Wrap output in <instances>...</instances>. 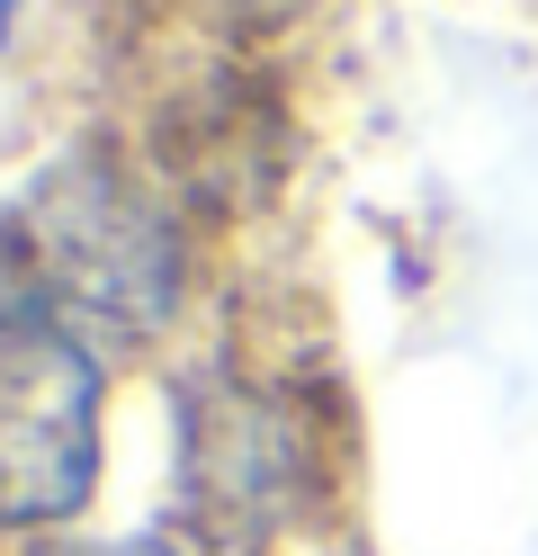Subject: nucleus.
Masks as SVG:
<instances>
[{
  "instance_id": "1",
  "label": "nucleus",
  "mask_w": 538,
  "mask_h": 556,
  "mask_svg": "<svg viewBox=\"0 0 538 556\" xmlns=\"http://www.w3.org/2000/svg\"><path fill=\"white\" fill-rule=\"evenodd\" d=\"M10 252L36 288L27 305H46L54 324H99V332L135 341L179 296V252H171L162 216L126 180H108L99 162H63L18 198Z\"/></svg>"
},
{
  "instance_id": "2",
  "label": "nucleus",
  "mask_w": 538,
  "mask_h": 556,
  "mask_svg": "<svg viewBox=\"0 0 538 556\" xmlns=\"http://www.w3.org/2000/svg\"><path fill=\"white\" fill-rule=\"evenodd\" d=\"M99 484V359L46 305H0V530H54Z\"/></svg>"
},
{
  "instance_id": "3",
  "label": "nucleus",
  "mask_w": 538,
  "mask_h": 556,
  "mask_svg": "<svg viewBox=\"0 0 538 556\" xmlns=\"http://www.w3.org/2000/svg\"><path fill=\"white\" fill-rule=\"evenodd\" d=\"M72 556H171L162 539H108V547H72Z\"/></svg>"
},
{
  "instance_id": "4",
  "label": "nucleus",
  "mask_w": 538,
  "mask_h": 556,
  "mask_svg": "<svg viewBox=\"0 0 538 556\" xmlns=\"http://www.w3.org/2000/svg\"><path fill=\"white\" fill-rule=\"evenodd\" d=\"M10 18H18V0H0V46H10Z\"/></svg>"
}]
</instances>
